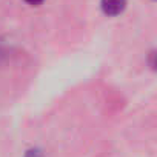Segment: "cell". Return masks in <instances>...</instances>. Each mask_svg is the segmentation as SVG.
<instances>
[{
  "mask_svg": "<svg viewBox=\"0 0 157 157\" xmlns=\"http://www.w3.org/2000/svg\"><path fill=\"white\" fill-rule=\"evenodd\" d=\"M100 5H102V10H103L105 14L117 16V14H120L125 10L126 0H102Z\"/></svg>",
  "mask_w": 157,
  "mask_h": 157,
  "instance_id": "cell-1",
  "label": "cell"
},
{
  "mask_svg": "<svg viewBox=\"0 0 157 157\" xmlns=\"http://www.w3.org/2000/svg\"><path fill=\"white\" fill-rule=\"evenodd\" d=\"M26 3H29V5H39V3H42L43 0H25Z\"/></svg>",
  "mask_w": 157,
  "mask_h": 157,
  "instance_id": "cell-2",
  "label": "cell"
}]
</instances>
